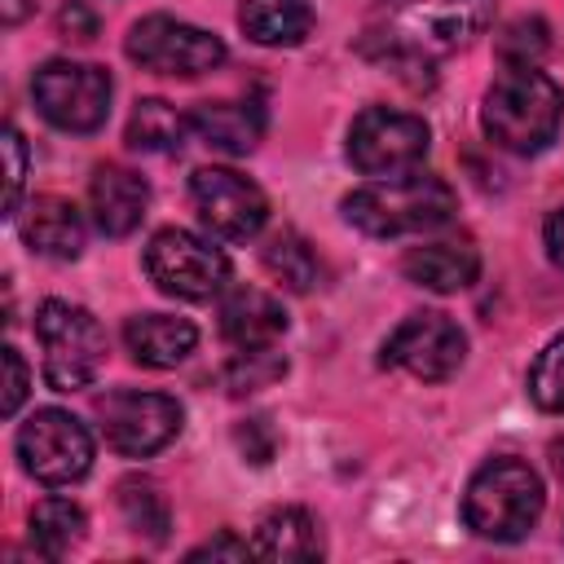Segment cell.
I'll use <instances>...</instances> for the list:
<instances>
[{
    "mask_svg": "<svg viewBox=\"0 0 564 564\" xmlns=\"http://www.w3.org/2000/svg\"><path fill=\"white\" fill-rule=\"evenodd\" d=\"M564 123V93L538 66H502L480 101L485 137L507 154H542Z\"/></svg>",
    "mask_w": 564,
    "mask_h": 564,
    "instance_id": "1",
    "label": "cell"
},
{
    "mask_svg": "<svg viewBox=\"0 0 564 564\" xmlns=\"http://www.w3.org/2000/svg\"><path fill=\"white\" fill-rule=\"evenodd\" d=\"M458 198L445 176L436 172H410L397 181H370L352 194H344L339 212L352 229L366 238H401V234H427L441 229L454 216Z\"/></svg>",
    "mask_w": 564,
    "mask_h": 564,
    "instance_id": "2",
    "label": "cell"
},
{
    "mask_svg": "<svg viewBox=\"0 0 564 564\" xmlns=\"http://www.w3.org/2000/svg\"><path fill=\"white\" fill-rule=\"evenodd\" d=\"M546 507L542 476L511 454L480 463L463 494V524L485 542H520Z\"/></svg>",
    "mask_w": 564,
    "mask_h": 564,
    "instance_id": "3",
    "label": "cell"
},
{
    "mask_svg": "<svg viewBox=\"0 0 564 564\" xmlns=\"http://www.w3.org/2000/svg\"><path fill=\"white\" fill-rule=\"evenodd\" d=\"M35 339L44 348V383L53 392L88 388L106 361L101 322L70 300H44L35 308Z\"/></svg>",
    "mask_w": 564,
    "mask_h": 564,
    "instance_id": "4",
    "label": "cell"
},
{
    "mask_svg": "<svg viewBox=\"0 0 564 564\" xmlns=\"http://www.w3.org/2000/svg\"><path fill=\"white\" fill-rule=\"evenodd\" d=\"M432 132L410 110L366 106L348 128V163L370 181H397L423 167Z\"/></svg>",
    "mask_w": 564,
    "mask_h": 564,
    "instance_id": "5",
    "label": "cell"
},
{
    "mask_svg": "<svg viewBox=\"0 0 564 564\" xmlns=\"http://www.w3.org/2000/svg\"><path fill=\"white\" fill-rule=\"evenodd\" d=\"M388 40L414 53H454L494 22V0H388Z\"/></svg>",
    "mask_w": 564,
    "mask_h": 564,
    "instance_id": "6",
    "label": "cell"
},
{
    "mask_svg": "<svg viewBox=\"0 0 564 564\" xmlns=\"http://www.w3.org/2000/svg\"><path fill=\"white\" fill-rule=\"evenodd\" d=\"M123 53L141 70L194 79V75H207V70H216L225 62V40L203 31V26H194V22H181V18H167V13H150V18L132 22V31L123 40Z\"/></svg>",
    "mask_w": 564,
    "mask_h": 564,
    "instance_id": "7",
    "label": "cell"
},
{
    "mask_svg": "<svg viewBox=\"0 0 564 564\" xmlns=\"http://www.w3.org/2000/svg\"><path fill=\"white\" fill-rule=\"evenodd\" d=\"M110 75L93 62H44L31 79L35 110L62 132H97L110 115Z\"/></svg>",
    "mask_w": 564,
    "mask_h": 564,
    "instance_id": "8",
    "label": "cell"
},
{
    "mask_svg": "<svg viewBox=\"0 0 564 564\" xmlns=\"http://www.w3.org/2000/svg\"><path fill=\"white\" fill-rule=\"evenodd\" d=\"M97 423L101 436L115 454L123 458H150L167 441H176L185 410L167 392H137V388H115L97 397Z\"/></svg>",
    "mask_w": 564,
    "mask_h": 564,
    "instance_id": "9",
    "label": "cell"
},
{
    "mask_svg": "<svg viewBox=\"0 0 564 564\" xmlns=\"http://www.w3.org/2000/svg\"><path fill=\"white\" fill-rule=\"evenodd\" d=\"M145 273L172 300H212L229 286V256L189 229H159L145 247Z\"/></svg>",
    "mask_w": 564,
    "mask_h": 564,
    "instance_id": "10",
    "label": "cell"
},
{
    "mask_svg": "<svg viewBox=\"0 0 564 564\" xmlns=\"http://www.w3.org/2000/svg\"><path fill=\"white\" fill-rule=\"evenodd\" d=\"M18 458L40 485H70L93 467V436L75 414L48 405L18 427Z\"/></svg>",
    "mask_w": 564,
    "mask_h": 564,
    "instance_id": "11",
    "label": "cell"
},
{
    "mask_svg": "<svg viewBox=\"0 0 564 564\" xmlns=\"http://www.w3.org/2000/svg\"><path fill=\"white\" fill-rule=\"evenodd\" d=\"M467 357V335L458 330L454 317L445 313H410L388 339H383V366L405 370L423 383H445L449 375H458Z\"/></svg>",
    "mask_w": 564,
    "mask_h": 564,
    "instance_id": "12",
    "label": "cell"
},
{
    "mask_svg": "<svg viewBox=\"0 0 564 564\" xmlns=\"http://www.w3.org/2000/svg\"><path fill=\"white\" fill-rule=\"evenodd\" d=\"M189 198H194L198 220L216 238H229V242L256 238L269 220L264 189L256 181H247L242 172H234V167H198L189 176Z\"/></svg>",
    "mask_w": 564,
    "mask_h": 564,
    "instance_id": "13",
    "label": "cell"
},
{
    "mask_svg": "<svg viewBox=\"0 0 564 564\" xmlns=\"http://www.w3.org/2000/svg\"><path fill=\"white\" fill-rule=\"evenodd\" d=\"M150 207V185L132 172V167H119V163H101L88 181V212H93V225L106 234V238H123L141 225Z\"/></svg>",
    "mask_w": 564,
    "mask_h": 564,
    "instance_id": "14",
    "label": "cell"
},
{
    "mask_svg": "<svg viewBox=\"0 0 564 564\" xmlns=\"http://www.w3.org/2000/svg\"><path fill=\"white\" fill-rule=\"evenodd\" d=\"M401 273L436 295H454L467 291L480 273V251L471 238H436V242H419L401 256Z\"/></svg>",
    "mask_w": 564,
    "mask_h": 564,
    "instance_id": "15",
    "label": "cell"
},
{
    "mask_svg": "<svg viewBox=\"0 0 564 564\" xmlns=\"http://www.w3.org/2000/svg\"><path fill=\"white\" fill-rule=\"evenodd\" d=\"M286 330V308L260 286H229L220 300V335L234 348H269Z\"/></svg>",
    "mask_w": 564,
    "mask_h": 564,
    "instance_id": "16",
    "label": "cell"
},
{
    "mask_svg": "<svg viewBox=\"0 0 564 564\" xmlns=\"http://www.w3.org/2000/svg\"><path fill=\"white\" fill-rule=\"evenodd\" d=\"M123 344L132 352L137 366H150V370H172L181 366L194 344H198V330L189 317H167V313H137L123 322Z\"/></svg>",
    "mask_w": 564,
    "mask_h": 564,
    "instance_id": "17",
    "label": "cell"
},
{
    "mask_svg": "<svg viewBox=\"0 0 564 564\" xmlns=\"http://www.w3.org/2000/svg\"><path fill=\"white\" fill-rule=\"evenodd\" d=\"M189 128L220 154H251L264 137V106L260 101H198L189 110Z\"/></svg>",
    "mask_w": 564,
    "mask_h": 564,
    "instance_id": "18",
    "label": "cell"
},
{
    "mask_svg": "<svg viewBox=\"0 0 564 564\" xmlns=\"http://www.w3.org/2000/svg\"><path fill=\"white\" fill-rule=\"evenodd\" d=\"M22 242L35 256H48V260H75L84 251V216H79V207L57 198V194L35 198L26 207V220H22Z\"/></svg>",
    "mask_w": 564,
    "mask_h": 564,
    "instance_id": "19",
    "label": "cell"
},
{
    "mask_svg": "<svg viewBox=\"0 0 564 564\" xmlns=\"http://www.w3.org/2000/svg\"><path fill=\"white\" fill-rule=\"evenodd\" d=\"M256 555L260 560H282V564H300V560H317L322 555V533L317 520L304 507H269L256 524Z\"/></svg>",
    "mask_w": 564,
    "mask_h": 564,
    "instance_id": "20",
    "label": "cell"
},
{
    "mask_svg": "<svg viewBox=\"0 0 564 564\" xmlns=\"http://www.w3.org/2000/svg\"><path fill=\"white\" fill-rule=\"evenodd\" d=\"M238 26L269 48H291L308 35L313 9L308 0H242L238 4Z\"/></svg>",
    "mask_w": 564,
    "mask_h": 564,
    "instance_id": "21",
    "label": "cell"
},
{
    "mask_svg": "<svg viewBox=\"0 0 564 564\" xmlns=\"http://www.w3.org/2000/svg\"><path fill=\"white\" fill-rule=\"evenodd\" d=\"M88 520L70 498H44L26 520V542L40 560H62L70 546H79Z\"/></svg>",
    "mask_w": 564,
    "mask_h": 564,
    "instance_id": "22",
    "label": "cell"
},
{
    "mask_svg": "<svg viewBox=\"0 0 564 564\" xmlns=\"http://www.w3.org/2000/svg\"><path fill=\"white\" fill-rule=\"evenodd\" d=\"M189 132V115H176V106H167L163 97H145L132 106L128 119V145L141 154H176L185 145Z\"/></svg>",
    "mask_w": 564,
    "mask_h": 564,
    "instance_id": "23",
    "label": "cell"
},
{
    "mask_svg": "<svg viewBox=\"0 0 564 564\" xmlns=\"http://www.w3.org/2000/svg\"><path fill=\"white\" fill-rule=\"evenodd\" d=\"M264 269L273 278H282L291 291H313L317 286V273H322L313 247L300 234H291V229H282V234H273L264 242Z\"/></svg>",
    "mask_w": 564,
    "mask_h": 564,
    "instance_id": "24",
    "label": "cell"
},
{
    "mask_svg": "<svg viewBox=\"0 0 564 564\" xmlns=\"http://www.w3.org/2000/svg\"><path fill=\"white\" fill-rule=\"evenodd\" d=\"M119 511H123V520H128V529L132 533H145L150 542H167V529H172V511H167V502H163V494H159V485H150V480H123L119 485Z\"/></svg>",
    "mask_w": 564,
    "mask_h": 564,
    "instance_id": "25",
    "label": "cell"
},
{
    "mask_svg": "<svg viewBox=\"0 0 564 564\" xmlns=\"http://www.w3.org/2000/svg\"><path fill=\"white\" fill-rule=\"evenodd\" d=\"M551 48V26L538 13H520L502 26L498 35V57L502 66H538Z\"/></svg>",
    "mask_w": 564,
    "mask_h": 564,
    "instance_id": "26",
    "label": "cell"
},
{
    "mask_svg": "<svg viewBox=\"0 0 564 564\" xmlns=\"http://www.w3.org/2000/svg\"><path fill=\"white\" fill-rule=\"evenodd\" d=\"M529 397L546 414H564V335H555L529 366Z\"/></svg>",
    "mask_w": 564,
    "mask_h": 564,
    "instance_id": "27",
    "label": "cell"
},
{
    "mask_svg": "<svg viewBox=\"0 0 564 564\" xmlns=\"http://www.w3.org/2000/svg\"><path fill=\"white\" fill-rule=\"evenodd\" d=\"M282 375H286V357H278L273 344L269 348H238L234 361L225 366V388L229 392H256Z\"/></svg>",
    "mask_w": 564,
    "mask_h": 564,
    "instance_id": "28",
    "label": "cell"
},
{
    "mask_svg": "<svg viewBox=\"0 0 564 564\" xmlns=\"http://www.w3.org/2000/svg\"><path fill=\"white\" fill-rule=\"evenodd\" d=\"M0 150H4V216H13L22 203V181H26V145H22V132L13 123L4 128Z\"/></svg>",
    "mask_w": 564,
    "mask_h": 564,
    "instance_id": "29",
    "label": "cell"
},
{
    "mask_svg": "<svg viewBox=\"0 0 564 564\" xmlns=\"http://www.w3.org/2000/svg\"><path fill=\"white\" fill-rule=\"evenodd\" d=\"M234 441H238V449L247 454V463H269L273 449H278V432H273V423H269L264 414L242 419L238 432H234Z\"/></svg>",
    "mask_w": 564,
    "mask_h": 564,
    "instance_id": "30",
    "label": "cell"
},
{
    "mask_svg": "<svg viewBox=\"0 0 564 564\" xmlns=\"http://www.w3.org/2000/svg\"><path fill=\"white\" fill-rule=\"evenodd\" d=\"M26 388H31V370H26L22 352H18V348H4V401H0V410H4L9 419L22 410Z\"/></svg>",
    "mask_w": 564,
    "mask_h": 564,
    "instance_id": "31",
    "label": "cell"
},
{
    "mask_svg": "<svg viewBox=\"0 0 564 564\" xmlns=\"http://www.w3.org/2000/svg\"><path fill=\"white\" fill-rule=\"evenodd\" d=\"M57 31L66 40H93L97 35V13L84 4V0H66L62 13H57Z\"/></svg>",
    "mask_w": 564,
    "mask_h": 564,
    "instance_id": "32",
    "label": "cell"
},
{
    "mask_svg": "<svg viewBox=\"0 0 564 564\" xmlns=\"http://www.w3.org/2000/svg\"><path fill=\"white\" fill-rule=\"evenodd\" d=\"M247 555H256V546H247L242 538H234V533L225 529L220 538H212V542L194 546L185 560H247Z\"/></svg>",
    "mask_w": 564,
    "mask_h": 564,
    "instance_id": "33",
    "label": "cell"
},
{
    "mask_svg": "<svg viewBox=\"0 0 564 564\" xmlns=\"http://www.w3.org/2000/svg\"><path fill=\"white\" fill-rule=\"evenodd\" d=\"M542 238H546V256L564 269V203L546 216V229H542Z\"/></svg>",
    "mask_w": 564,
    "mask_h": 564,
    "instance_id": "34",
    "label": "cell"
},
{
    "mask_svg": "<svg viewBox=\"0 0 564 564\" xmlns=\"http://www.w3.org/2000/svg\"><path fill=\"white\" fill-rule=\"evenodd\" d=\"M551 467H555V476H560V485H564V436L551 441Z\"/></svg>",
    "mask_w": 564,
    "mask_h": 564,
    "instance_id": "35",
    "label": "cell"
}]
</instances>
